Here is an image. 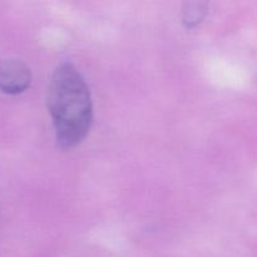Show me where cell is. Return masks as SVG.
I'll return each mask as SVG.
<instances>
[{
	"label": "cell",
	"mask_w": 257,
	"mask_h": 257,
	"mask_svg": "<svg viewBox=\"0 0 257 257\" xmlns=\"http://www.w3.org/2000/svg\"><path fill=\"white\" fill-rule=\"evenodd\" d=\"M48 107L55 137L63 148L79 145L93 119L89 88L77 68L64 63L53 74L48 90Z\"/></svg>",
	"instance_id": "1"
},
{
	"label": "cell",
	"mask_w": 257,
	"mask_h": 257,
	"mask_svg": "<svg viewBox=\"0 0 257 257\" xmlns=\"http://www.w3.org/2000/svg\"><path fill=\"white\" fill-rule=\"evenodd\" d=\"M32 74L27 65L18 59L0 60V90L18 94L29 87Z\"/></svg>",
	"instance_id": "2"
},
{
	"label": "cell",
	"mask_w": 257,
	"mask_h": 257,
	"mask_svg": "<svg viewBox=\"0 0 257 257\" xmlns=\"http://www.w3.org/2000/svg\"><path fill=\"white\" fill-rule=\"evenodd\" d=\"M205 5L201 3H188L187 8L183 10V22L187 23L188 27L197 24L205 15Z\"/></svg>",
	"instance_id": "3"
}]
</instances>
